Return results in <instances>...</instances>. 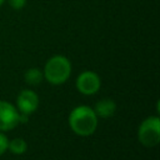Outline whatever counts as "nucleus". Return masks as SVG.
<instances>
[{
    "label": "nucleus",
    "instance_id": "nucleus-1",
    "mask_svg": "<svg viewBox=\"0 0 160 160\" xmlns=\"http://www.w3.org/2000/svg\"><path fill=\"white\" fill-rule=\"evenodd\" d=\"M69 125L75 134L80 136H89L96 130L98 116L91 108L80 105L70 112Z\"/></svg>",
    "mask_w": 160,
    "mask_h": 160
},
{
    "label": "nucleus",
    "instance_id": "nucleus-2",
    "mask_svg": "<svg viewBox=\"0 0 160 160\" xmlns=\"http://www.w3.org/2000/svg\"><path fill=\"white\" fill-rule=\"evenodd\" d=\"M71 74V64L68 58L62 55H55L48 60L44 68V78L54 85L65 82Z\"/></svg>",
    "mask_w": 160,
    "mask_h": 160
},
{
    "label": "nucleus",
    "instance_id": "nucleus-3",
    "mask_svg": "<svg viewBox=\"0 0 160 160\" xmlns=\"http://www.w3.org/2000/svg\"><path fill=\"white\" fill-rule=\"evenodd\" d=\"M139 140L142 145L152 148L160 141V120L158 116H150L145 119L139 126Z\"/></svg>",
    "mask_w": 160,
    "mask_h": 160
},
{
    "label": "nucleus",
    "instance_id": "nucleus-4",
    "mask_svg": "<svg viewBox=\"0 0 160 160\" xmlns=\"http://www.w3.org/2000/svg\"><path fill=\"white\" fill-rule=\"evenodd\" d=\"M100 78L92 71H84L76 79V88L81 94L92 95L100 89Z\"/></svg>",
    "mask_w": 160,
    "mask_h": 160
},
{
    "label": "nucleus",
    "instance_id": "nucleus-5",
    "mask_svg": "<svg viewBox=\"0 0 160 160\" xmlns=\"http://www.w3.org/2000/svg\"><path fill=\"white\" fill-rule=\"evenodd\" d=\"M19 124V111L6 101H0V130L14 129Z\"/></svg>",
    "mask_w": 160,
    "mask_h": 160
},
{
    "label": "nucleus",
    "instance_id": "nucleus-6",
    "mask_svg": "<svg viewBox=\"0 0 160 160\" xmlns=\"http://www.w3.org/2000/svg\"><path fill=\"white\" fill-rule=\"evenodd\" d=\"M39 106V98L31 90H22L18 96V108L20 112L32 114Z\"/></svg>",
    "mask_w": 160,
    "mask_h": 160
},
{
    "label": "nucleus",
    "instance_id": "nucleus-7",
    "mask_svg": "<svg viewBox=\"0 0 160 160\" xmlns=\"http://www.w3.org/2000/svg\"><path fill=\"white\" fill-rule=\"evenodd\" d=\"M115 110H116V105L111 99L100 100L99 102H96L94 109L96 116H100V118H110L114 115Z\"/></svg>",
    "mask_w": 160,
    "mask_h": 160
},
{
    "label": "nucleus",
    "instance_id": "nucleus-8",
    "mask_svg": "<svg viewBox=\"0 0 160 160\" xmlns=\"http://www.w3.org/2000/svg\"><path fill=\"white\" fill-rule=\"evenodd\" d=\"M25 81L30 85H39L41 81H42V78H44V74L36 69V68H32V69H29L26 70L25 72Z\"/></svg>",
    "mask_w": 160,
    "mask_h": 160
},
{
    "label": "nucleus",
    "instance_id": "nucleus-9",
    "mask_svg": "<svg viewBox=\"0 0 160 160\" xmlns=\"http://www.w3.org/2000/svg\"><path fill=\"white\" fill-rule=\"evenodd\" d=\"M8 149H10V151L12 154H16V155H20V154H24L28 149V144L24 139H20V138H16V139H12L9 144H8Z\"/></svg>",
    "mask_w": 160,
    "mask_h": 160
},
{
    "label": "nucleus",
    "instance_id": "nucleus-10",
    "mask_svg": "<svg viewBox=\"0 0 160 160\" xmlns=\"http://www.w3.org/2000/svg\"><path fill=\"white\" fill-rule=\"evenodd\" d=\"M8 1H9V5L15 10L22 9L26 4V0H8Z\"/></svg>",
    "mask_w": 160,
    "mask_h": 160
},
{
    "label": "nucleus",
    "instance_id": "nucleus-11",
    "mask_svg": "<svg viewBox=\"0 0 160 160\" xmlns=\"http://www.w3.org/2000/svg\"><path fill=\"white\" fill-rule=\"evenodd\" d=\"M8 138L4 134H0V155H2L6 150H8Z\"/></svg>",
    "mask_w": 160,
    "mask_h": 160
},
{
    "label": "nucleus",
    "instance_id": "nucleus-12",
    "mask_svg": "<svg viewBox=\"0 0 160 160\" xmlns=\"http://www.w3.org/2000/svg\"><path fill=\"white\" fill-rule=\"evenodd\" d=\"M4 1H5V0H0V6L2 5V2H4Z\"/></svg>",
    "mask_w": 160,
    "mask_h": 160
}]
</instances>
